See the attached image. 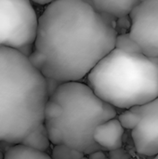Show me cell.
<instances>
[{"mask_svg": "<svg viewBox=\"0 0 158 159\" xmlns=\"http://www.w3.org/2000/svg\"><path fill=\"white\" fill-rule=\"evenodd\" d=\"M38 16L31 0H0V47L29 56L36 36Z\"/></svg>", "mask_w": 158, "mask_h": 159, "instance_id": "5b68a950", "label": "cell"}, {"mask_svg": "<svg viewBox=\"0 0 158 159\" xmlns=\"http://www.w3.org/2000/svg\"><path fill=\"white\" fill-rule=\"evenodd\" d=\"M49 99L62 108L58 118L44 120L51 144L66 145L84 156L103 151L95 143L93 132L102 123L116 117L115 107L102 101L81 81L58 84Z\"/></svg>", "mask_w": 158, "mask_h": 159, "instance_id": "277c9868", "label": "cell"}, {"mask_svg": "<svg viewBox=\"0 0 158 159\" xmlns=\"http://www.w3.org/2000/svg\"><path fill=\"white\" fill-rule=\"evenodd\" d=\"M47 78L18 50L0 47V143H21L44 124Z\"/></svg>", "mask_w": 158, "mask_h": 159, "instance_id": "7a4b0ae2", "label": "cell"}, {"mask_svg": "<svg viewBox=\"0 0 158 159\" xmlns=\"http://www.w3.org/2000/svg\"><path fill=\"white\" fill-rule=\"evenodd\" d=\"M21 144L31 147L33 149L38 150V151L47 152L51 143L47 137L44 124L40 126L39 128H37L35 130H34L30 135H28L23 140Z\"/></svg>", "mask_w": 158, "mask_h": 159, "instance_id": "8fae6325", "label": "cell"}, {"mask_svg": "<svg viewBox=\"0 0 158 159\" xmlns=\"http://www.w3.org/2000/svg\"><path fill=\"white\" fill-rule=\"evenodd\" d=\"M115 48L129 53H142L140 46L129 35V33L116 35Z\"/></svg>", "mask_w": 158, "mask_h": 159, "instance_id": "7c38bea8", "label": "cell"}, {"mask_svg": "<svg viewBox=\"0 0 158 159\" xmlns=\"http://www.w3.org/2000/svg\"><path fill=\"white\" fill-rule=\"evenodd\" d=\"M97 11L106 17L123 18L140 3L139 0H87Z\"/></svg>", "mask_w": 158, "mask_h": 159, "instance_id": "9c48e42d", "label": "cell"}, {"mask_svg": "<svg viewBox=\"0 0 158 159\" xmlns=\"http://www.w3.org/2000/svg\"><path fill=\"white\" fill-rule=\"evenodd\" d=\"M145 1H148V0H139V2H140V3H142V2H145Z\"/></svg>", "mask_w": 158, "mask_h": 159, "instance_id": "d6986e66", "label": "cell"}, {"mask_svg": "<svg viewBox=\"0 0 158 159\" xmlns=\"http://www.w3.org/2000/svg\"><path fill=\"white\" fill-rule=\"evenodd\" d=\"M119 123L124 129H134L141 121V117L138 114L130 109L125 110L117 117Z\"/></svg>", "mask_w": 158, "mask_h": 159, "instance_id": "5bb4252c", "label": "cell"}, {"mask_svg": "<svg viewBox=\"0 0 158 159\" xmlns=\"http://www.w3.org/2000/svg\"><path fill=\"white\" fill-rule=\"evenodd\" d=\"M32 2L37 4V5H41V6H47V4L51 3V2H54L56 0H31Z\"/></svg>", "mask_w": 158, "mask_h": 159, "instance_id": "2e32d148", "label": "cell"}, {"mask_svg": "<svg viewBox=\"0 0 158 159\" xmlns=\"http://www.w3.org/2000/svg\"><path fill=\"white\" fill-rule=\"evenodd\" d=\"M3 155H4V154H3V153L1 152V150H0V159H3Z\"/></svg>", "mask_w": 158, "mask_h": 159, "instance_id": "e0dca14e", "label": "cell"}, {"mask_svg": "<svg viewBox=\"0 0 158 159\" xmlns=\"http://www.w3.org/2000/svg\"><path fill=\"white\" fill-rule=\"evenodd\" d=\"M86 79L95 95L115 108L128 110L158 98V65L143 53L115 48Z\"/></svg>", "mask_w": 158, "mask_h": 159, "instance_id": "3957f363", "label": "cell"}, {"mask_svg": "<svg viewBox=\"0 0 158 159\" xmlns=\"http://www.w3.org/2000/svg\"><path fill=\"white\" fill-rule=\"evenodd\" d=\"M117 31L87 0H56L38 17L31 63L58 84L81 81L115 48Z\"/></svg>", "mask_w": 158, "mask_h": 159, "instance_id": "6da1fadb", "label": "cell"}, {"mask_svg": "<svg viewBox=\"0 0 158 159\" xmlns=\"http://www.w3.org/2000/svg\"><path fill=\"white\" fill-rule=\"evenodd\" d=\"M3 159H51L47 152L38 151L21 143L13 144L4 153Z\"/></svg>", "mask_w": 158, "mask_h": 159, "instance_id": "30bf717a", "label": "cell"}, {"mask_svg": "<svg viewBox=\"0 0 158 159\" xmlns=\"http://www.w3.org/2000/svg\"><path fill=\"white\" fill-rule=\"evenodd\" d=\"M152 159H158V154H156V156H154V157H153V158H152Z\"/></svg>", "mask_w": 158, "mask_h": 159, "instance_id": "ac0fdd59", "label": "cell"}, {"mask_svg": "<svg viewBox=\"0 0 158 159\" xmlns=\"http://www.w3.org/2000/svg\"><path fill=\"white\" fill-rule=\"evenodd\" d=\"M130 110L141 117L131 132L136 151L145 157L156 156L158 154V98Z\"/></svg>", "mask_w": 158, "mask_h": 159, "instance_id": "52a82bcc", "label": "cell"}, {"mask_svg": "<svg viewBox=\"0 0 158 159\" xmlns=\"http://www.w3.org/2000/svg\"><path fill=\"white\" fill-rule=\"evenodd\" d=\"M125 129L117 117L99 125L93 132V140L103 151H116L123 145Z\"/></svg>", "mask_w": 158, "mask_h": 159, "instance_id": "ba28073f", "label": "cell"}, {"mask_svg": "<svg viewBox=\"0 0 158 159\" xmlns=\"http://www.w3.org/2000/svg\"><path fill=\"white\" fill-rule=\"evenodd\" d=\"M62 113L61 106L55 101L48 98L44 109V120H50L58 118Z\"/></svg>", "mask_w": 158, "mask_h": 159, "instance_id": "9a60e30c", "label": "cell"}, {"mask_svg": "<svg viewBox=\"0 0 158 159\" xmlns=\"http://www.w3.org/2000/svg\"><path fill=\"white\" fill-rule=\"evenodd\" d=\"M129 35L148 57H158V0L139 3L129 14Z\"/></svg>", "mask_w": 158, "mask_h": 159, "instance_id": "8992f818", "label": "cell"}, {"mask_svg": "<svg viewBox=\"0 0 158 159\" xmlns=\"http://www.w3.org/2000/svg\"><path fill=\"white\" fill-rule=\"evenodd\" d=\"M51 159H83L84 155L63 144L53 145Z\"/></svg>", "mask_w": 158, "mask_h": 159, "instance_id": "4fadbf2b", "label": "cell"}]
</instances>
